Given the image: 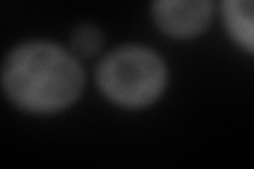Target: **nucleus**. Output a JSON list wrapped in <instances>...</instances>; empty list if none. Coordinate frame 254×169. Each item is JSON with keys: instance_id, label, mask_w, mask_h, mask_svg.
<instances>
[{"instance_id": "4", "label": "nucleus", "mask_w": 254, "mask_h": 169, "mask_svg": "<svg viewBox=\"0 0 254 169\" xmlns=\"http://www.w3.org/2000/svg\"><path fill=\"white\" fill-rule=\"evenodd\" d=\"M225 21L231 36L254 53V0H225Z\"/></svg>"}, {"instance_id": "5", "label": "nucleus", "mask_w": 254, "mask_h": 169, "mask_svg": "<svg viewBox=\"0 0 254 169\" xmlns=\"http://www.w3.org/2000/svg\"><path fill=\"white\" fill-rule=\"evenodd\" d=\"M102 43H104L102 40V32L93 26H81L72 36L74 51H78L81 55H95L100 51Z\"/></svg>"}, {"instance_id": "2", "label": "nucleus", "mask_w": 254, "mask_h": 169, "mask_svg": "<svg viewBox=\"0 0 254 169\" xmlns=\"http://www.w3.org/2000/svg\"><path fill=\"white\" fill-rule=\"evenodd\" d=\"M165 63L153 49L127 45L110 51L98 68V85L110 102L125 108H144L165 87Z\"/></svg>"}, {"instance_id": "3", "label": "nucleus", "mask_w": 254, "mask_h": 169, "mask_svg": "<svg viewBox=\"0 0 254 169\" xmlns=\"http://www.w3.org/2000/svg\"><path fill=\"white\" fill-rule=\"evenodd\" d=\"M153 17L168 36L193 38L208 28L210 0H153Z\"/></svg>"}, {"instance_id": "1", "label": "nucleus", "mask_w": 254, "mask_h": 169, "mask_svg": "<svg viewBox=\"0 0 254 169\" xmlns=\"http://www.w3.org/2000/svg\"><path fill=\"white\" fill-rule=\"evenodd\" d=\"M2 89L15 106L28 112H58L81 95L83 70L58 45L23 43L4 59Z\"/></svg>"}]
</instances>
